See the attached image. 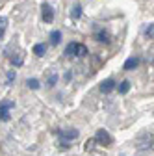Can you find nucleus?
<instances>
[{"mask_svg": "<svg viewBox=\"0 0 154 156\" xmlns=\"http://www.w3.org/2000/svg\"><path fill=\"white\" fill-rule=\"evenodd\" d=\"M80 15H82V6H78V4L72 6V9H71V19H72V21H78Z\"/></svg>", "mask_w": 154, "mask_h": 156, "instance_id": "nucleus-8", "label": "nucleus"}, {"mask_svg": "<svg viewBox=\"0 0 154 156\" xmlns=\"http://www.w3.org/2000/svg\"><path fill=\"white\" fill-rule=\"evenodd\" d=\"M76 56H78V58H84V56H87V47L78 43V52H76Z\"/></svg>", "mask_w": 154, "mask_h": 156, "instance_id": "nucleus-14", "label": "nucleus"}, {"mask_svg": "<svg viewBox=\"0 0 154 156\" xmlns=\"http://www.w3.org/2000/svg\"><path fill=\"white\" fill-rule=\"evenodd\" d=\"M56 82H58V76H56V74H52V76L48 78V87H52V86H54Z\"/></svg>", "mask_w": 154, "mask_h": 156, "instance_id": "nucleus-18", "label": "nucleus"}, {"mask_svg": "<svg viewBox=\"0 0 154 156\" xmlns=\"http://www.w3.org/2000/svg\"><path fill=\"white\" fill-rule=\"evenodd\" d=\"M145 34H147V37H154V23L149 24V28L145 30Z\"/></svg>", "mask_w": 154, "mask_h": 156, "instance_id": "nucleus-16", "label": "nucleus"}, {"mask_svg": "<svg viewBox=\"0 0 154 156\" xmlns=\"http://www.w3.org/2000/svg\"><path fill=\"white\" fill-rule=\"evenodd\" d=\"M8 24V19L6 17H0V26H6Z\"/></svg>", "mask_w": 154, "mask_h": 156, "instance_id": "nucleus-19", "label": "nucleus"}, {"mask_svg": "<svg viewBox=\"0 0 154 156\" xmlns=\"http://www.w3.org/2000/svg\"><path fill=\"white\" fill-rule=\"evenodd\" d=\"M95 143H97V140H89V141L86 143V151H91V149L95 147Z\"/></svg>", "mask_w": 154, "mask_h": 156, "instance_id": "nucleus-17", "label": "nucleus"}, {"mask_svg": "<svg viewBox=\"0 0 154 156\" xmlns=\"http://www.w3.org/2000/svg\"><path fill=\"white\" fill-rule=\"evenodd\" d=\"M76 52H78V43H69L67 48H65V54L67 56H76Z\"/></svg>", "mask_w": 154, "mask_h": 156, "instance_id": "nucleus-10", "label": "nucleus"}, {"mask_svg": "<svg viewBox=\"0 0 154 156\" xmlns=\"http://www.w3.org/2000/svg\"><path fill=\"white\" fill-rule=\"evenodd\" d=\"M128 91H130V82H128V80H123V82L119 84V93L124 95V93H128Z\"/></svg>", "mask_w": 154, "mask_h": 156, "instance_id": "nucleus-13", "label": "nucleus"}, {"mask_svg": "<svg viewBox=\"0 0 154 156\" xmlns=\"http://www.w3.org/2000/svg\"><path fill=\"white\" fill-rule=\"evenodd\" d=\"M95 140H97V143H100V145H111L113 143V138L110 136V132H106L104 128H100L99 132H97V136H95Z\"/></svg>", "mask_w": 154, "mask_h": 156, "instance_id": "nucleus-2", "label": "nucleus"}, {"mask_svg": "<svg viewBox=\"0 0 154 156\" xmlns=\"http://www.w3.org/2000/svg\"><path fill=\"white\" fill-rule=\"evenodd\" d=\"M15 106L13 101H2L0 102V121H9V110Z\"/></svg>", "mask_w": 154, "mask_h": 156, "instance_id": "nucleus-1", "label": "nucleus"}, {"mask_svg": "<svg viewBox=\"0 0 154 156\" xmlns=\"http://www.w3.org/2000/svg\"><path fill=\"white\" fill-rule=\"evenodd\" d=\"M115 89V82L111 80V78H108V80H104L102 84H100V91L102 93H110V91H113Z\"/></svg>", "mask_w": 154, "mask_h": 156, "instance_id": "nucleus-6", "label": "nucleus"}, {"mask_svg": "<svg viewBox=\"0 0 154 156\" xmlns=\"http://www.w3.org/2000/svg\"><path fill=\"white\" fill-rule=\"evenodd\" d=\"M95 37H97V41H100V43H110V34L104 32V30H100Z\"/></svg>", "mask_w": 154, "mask_h": 156, "instance_id": "nucleus-11", "label": "nucleus"}, {"mask_svg": "<svg viewBox=\"0 0 154 156\" xmlns=\"http://www.w3.org/2000/svg\"><path fill=\"white\" fill-rule=\"evenodd\" d=\"M58 134H60V138L65 140V141H69V140H76V138H78V130H76V128H65V130H60Z\"/></svg>", "mask_w": 154, "mask_h": 156, "instance_id": "nucleus-3", "label": "nucleus"}, {"mask_svg": "<svg viewBox=\"0 0 154 156\" xmlns=\"http://www.w3.org/2000/svg\"><path fill=\"white\" fill-rule=\"evenodd\" d=\"M60 41H61V32L60 30H54L50 34V45H60Z\"/></svg>", "mask_w": 154, "mask_h": 156, "instance_id": "nucleus-7", "label": "nucleus"}, {"mask_svg": "<svg viewBox=\"0 0 154 156\" xmlns=\"http://www.w3.org/2000/svg\"><path fill=\"white\" fill-rule=\"evenodd\" d=\"M41 9H43V21L45 23H52L54 21V9H52V6L48 2H45L41 6Z\"/></svg>", "mask_w": 154, "mask_h": 156, "instance_id": "nucleus-4", "label": "nucleus"}, {"mask_svg": "<svg viewBox=\"0 0 154 156\" xmlns=\"http://www.w3.org/2000/svg\"><path fill=\"white\" fill-rule=\"evenodd\" d=\"M4 30H6V26H0V39H2V35H4Z\"/></svg>", "mask_w": 154, "mask_h": 156, "instance_id": "nucleus-20", "label": "nucleus"}, {"mask_svg": "<svg viewBox=\"0 0 154 156\" xmlns=\"http://www.w3.org/2000/svg\"><path fill=\"white\" fill-rule=\"evenodd\" d=\"M139 62H141V60H139L138 56H132V58H128V60L124 62L123 69H124V71H132V69H136V67L139 65Z\"/></svg>", "mask_w": 154, "mask_h": 156, "instance_id": "nucleus-5", "label": "nucleus"}, {"mask_svg": "<svg viewBox=\"0 0 154 156\" xmlns=\"http://www.w3.org/2000/svg\"><path fill=\"white\" fill-rule=\"evenodd\" d=\"M11 63L13 65H23V54H17V56H11Z\"/></svg>", "mask_w": 154, "mask_h": 156, "instance_id": "nucleus-15", "label": "nucleus"}, {"mask_svg": "<svg viewBox=\"0 0 154 156\" xmlns=\"http://www.w3.org/2000/svg\"><path fill=\"white\" fill-rule=\"evenodd\" d=\"M26 86L30 87V89H39V80H37V78H28V80H26Z\"/></svg>", "mask_w": 154, "mask_h": 156, "instance_id": "nucleus-12", "label": "nucleus"}, {"mask_svg": "<svg viewBox=\"0 0 154 156\" xmlns=\"http://www.w3.org/2000/svg\"><path fill=\"white\" fill-rule=\"evenodd\" d=\"M45 52H47V45L45 43H37L33 47V54L35 56H45Z\"/></svg>", "mask_w": 154, "mask_h": 156, "instance_id": "nucleus-9", "label": "nucleus"}]
</instances>
